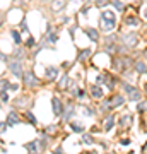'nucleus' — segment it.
Segmentation results:
<instances>
[{
    "mask_svg": "<svg viewBox=\"0 0 147 154\" xmlns=\"http://www.w3.org/2000/svg\"><path fill=\"white\" fill-rule=\"evenodd\" d=\"M99 24H101V29H103L104 33L113 31L115 26H116V14L111 12V10H104V12L101 14V17H99Z\"/></svg>",
    "mask_w": 147,
    "mask_h": 154,
    "instance_id": "nucleus-1",
    "label": "nucleus"
},
{
    "mask_svg": "<svg viewBox=\"0 0 147 154\" xmlns=\"http://www.w3.org/2000/svg\"><path fill=\"white\" fill-rule=\"evenodd\" d=\"M122 87H123V91H125V94H127L128 99H132V101H140L142 99V93L139 91V87H134V86H130L127 82Z\"/></svg>",
    "mask_w": 147,
    "mask_h": 154,
    "instance_id": "nucleus-2",
    "label": "nucleus"
},
{
    "mask_svg": "<svg viewBox=\"0 0 147 154\" xmlns=\"http://www.w3.org/2000/svg\"><path fill=\"white\" fill-rule=\"evenodd\" d=\"M123 43H125V46H128V48H134V46L139 43V36H137V33L125 34V36H123Z\"/></svg>",
    "mask_w": 147,
    "mask_h": 154,
    "instance_id": "nucleus-3",
    "label": "nucleus"
},
{
    "mask_svg": "<svg viewBox=\"0 0 147 154\" xmlns=\"http://www.w3.org/2000/svg\"><path fill=\"white\" fill-rule=\"evenodd\" d=\"M9 69H10V72L15 75V77H21L22 75V65H21V62H9Z\"/></svg>",
    "mask_w": 147,
    "mask_h": 154,
    "instance_id": "nucleus-4",
    "label": "nucleus"
},
{
    "mask_svg": "<svg viewBox=\"0 0 147 154\" xmlns=\"http://www.w3.org/2000/svg\"><path fill=\"white\" fill-rule=\"evenodd\" d=\"M123 24H127V26H139L140 24V19H139V15L130 14V15H125L123 17Z\"/></svg>",
    "mask_w": 147,
    "mask_h": 154,
    "instance_id": "nucleus-5",
    "label": "nucleus"
},
{
    "mask_svg": "<svg viewBox=\"0 0 147 154\" xmlns=\"http://www.w3.org/2000/svg\"><path fill=\"white\" fill-rule=\"evenodd\" d=\"M51 106H53V113H55L57 117H60V115L63 113V108H62V103H60L58 98H51Z\"/></svg>",
    "mask_w": 147,
    "mask_h": 154,
    "instance_id": "nucleus-6",
    "label": "nucleus"
},
{
    "mask_svg": "<svg viewBox=\"0 0 147 154\" xmlns=\"http://www.w3.org/2000/svg\"><path fill=\"white\" fill-rule=\"evenodd\" d=\"M24 82H26V86H38V79L34 77L33 72H26L24 74Z\"/></svg>",
    "mask_w": 147,
    "mask_h": 154,
    "instance_id": "nucleus-7",
    "label": "nucleus"
},
{
    "mask_svg": "<svg viewBox=\"0 0 147 154\" xmlns=\"http://www.w3.org/2000/svg\"><path fill=\"white\" fill-rule=\"evenodd\" d=\"M91 98L94 99H103V89L99 87V84H94L91 87Z\"/></svg>",
    "mask_w": 147,
    "mask_h": 154,
    "instance_id": "nucleus-8",
    "label": "nucleus"
},
{
    "mask_svg": "<svg viewBox=\"0 0 147 154\" xmlns=\"http://www.w3.org/2000/svg\"><path fill=\"white\" fill-rule=\"evenodd\" d=\"M84 33H86V34H87L94 43H98V39H99V33H98V29H94V27H86Z\"/></svg>",
    "mask_w": 147,
    "mask_h": 154,
    "instance_id": "nucleus-9",
    "label": "nucleus"
},
{
    "mask_svg": "<svg viewBox=\"0 0 147 154\" xmlns=\"http://www.w3.org/2000/svg\"><path fill=\"white\" fill-rule=\"evenodd\" d=\"M123 101H125V98L123 96H113V99H108V103H110V108H116V106H120V105H123Z\"/></svg>",
    "mask_w": 147,
    "mask_h": 154,
    "instance_id": "nucleus-10",
    "label": "nucleus"
},
{
    "mask_svg": "<svg viewBox=\"0 0 147 154\" xmlns=\"http://www.w3.org/2000/svg\"><path fill=\"white\" fill-rule=\"evenodd\" d=\"M45 74H46V77H48L50 81H53V79H57V75H58V69H57V67H48Z\"/></svg>",
    "mask_w": 147,
    "mask_h": 154,
    "instance_id": "nucleus-11",
    "label": "nucleus"
},
{
    "mask_svg": "<svg viewBox=\"0 0 147 154\" xmlns=\"http://www.w3.org/2000/svg\"><path fill=\"white\" fill-rule=\"evenodd\" d=\"M17 122H19L17 113H15V111H10V113H9V118H7V125H10V127H12V125H15Z\"/></svg>",
    "mask_w": 147,
    "mask_h": 154,
    "instance_id": "nucleus-12",
    "label": "nucleus"
},
{
    "mask_svg": "<svg viewBox=\"0 0 147 154\" xmlns=\"http://www.w3.org/2000/svg\"><path fill=\"white\" fill-rule=\"evenodd\" d=\"M135 72L137 74H147V67L144 62H137L135 63Z\"/></svg>",
    "mask_w": 147,
    "mask_h": 154,
    "instance_id": "nucleus-13",
    "label": "nucleus"
},
{
    "mask_svg": "<svg viewBox=\"0 0 147 154\" xmlns=\"http://www.w3.org/2000/svg\"><path fill=\"white\" fill-rule=\"evenodd\" d=\"M63 7H65V0H53V3H51L53 10H62Z\"/></svg>",
    "mask_w": 147,
    "mask_h": 154,
    "instance_id": "nucleus-14",
    "label": "nucleus"
},
{
    "mask_svg": "<svg viewBox=\"0 0 147 154\" xmlns=\"http://www.w3.org/2000/svg\"><path fill=\"white\" fill-rule=\"evenodd\" d=\"M115 127V117H108L104 122V130H111Z\"/></svg>",
    "mask_w": 147,
    "mask_h": 154,
    "instance_id": "nucleus-15",
    "label": "nucleus"
},
{
    "mask_svg": "<svg viewBox=\"0 0 147 154\" xmlns=\"http://www.w3.org/2000/svg\"><path fill=\"white\" fill-rule=\"evenodd\" d=\"M130 123H132V115H125L120 122V125H123V127H130Z\"/></svg>",
    "mask_w": 147,
    "mask_h": 154,
    "instance_id": "nucleus-16",
    "label": "nucleus"
},
{
    "mask_svg": "<svg viewBox=\"0 0 147 154\" xmlns=\"http://www.w3.org/2000/svg\"><path fill=\"white\" fill-rule=\"evenodd\" d=\"M146 110H147V101H140L137 105V111L139 113H146Z\"/></svg>",
    "mask_w": 147,
    "mask_h": 154,
    "instance_id": "nucleus-17",
    "label": "nucleus"
},
{
    "mask_svg": "<svg viewBox=\"0 0 147 154\" xmlns=\"http://www.w3.org/2000/svg\"><path fill=\"white\" fill-rule=\"evenodd\" d=\"M57 39H58V34H57V33H53V31L50 29V31H48V41H50V43H55Z\"/></svg>",
    "mask_w": 147,
    "mask_h": 154,
    "instance_id": "nucleus-18",
    "label": "nucleus"
},
{
    "mask_svg": "<svg viewBox=\"0 0 147 154\" xmlns=\"http://www.w3.org/2000/svg\"><path fill=\"white\" fill-rule=\"evenodd\" d=\"M70 129H72L74 132H84V127H82L80 123H75V122H74V123H70Z\"/></svg>",
    "mask_w": 147,
    "mask_h": 154,
    "instance_id": "nucleus-19",
    "label": "nucleus"
},
{
    "mask_svg": "<svg viewBox=\"0 0 147 154\" xmlns=\"http://www.w3.org/2000/svg\"><path fill=\"white\" fill-rule=\"evenodd\" d=\"M80 113H82V115H86V117H92V115H94V113H92L87 106H80Z\"/></svg>",
    "mask_w": 147,
    "mask_h": 154,
    "instance_id": "nucleus-20",
    "label": "nucleus"
},
{
    "mask_svg": "<svg viewBox=\"0 0 147 154\" xmlns=\"http://www.w3.org/2000/svg\"><path fill=\"white\" fill-rule=\"evenodd\" d=\"M10 34H12V38H14V41H15V45H19V43H21V36H19V33L12 29V31H10Z\"/></svg>",
    "mask_w": 147,
    "mask_h": 154,
    "instance_id": "nucleus-21",
    "label": "nucleus"
},
{
    "mask_svg": "<svg viewBox=\"0 0 147 154\" xmlns=\"http://www.w3.org/2000/svg\"><path fill=\"white\" fill-rule=\"evenodd\" d=\"M87 55H89V50H82V51L79 53V60H80V62H84V60L87 58Z\"/></svg>",
    "mask_w": 147,
    "mask_h": 154,
    "instance_id": "nucleus-22",
    "label": "nucleus"
},
{
    "mask_svg": "<svg viewBox=\"0 0 147 154\" xmlns=\"http://www.w3.org/2000/svg\"><path fill=\"white\" fill-rule=\"evenodd\" d=\"M26 118H27V120H29L33 125H36V118H34V115H33L31 111H26Z\"/></svg>",
    "mask_w": 147,
    "mask_h": 154,
    "instance_id": "nucleus-23",
    "label": "nucleus"
},
{
    "mask_svg": "<svg viewBox=\"0 0 147 154\" xmlns=\"http://www.w3.org/2000/svg\"><path fill=\"white\" fill-rule=\"evenodd\" d=\"M34 45H36V43H34V38H33V36H29V38L26 39V46H29V48H33Z\"/></svg>",
    "mask_w": 147,
    "mask_h": 154,
    "instance_id": "nucleus-24",
    "label": "nucleus"
},
{
    "mask_svg": "<svg viewBox=\"0 0 147 154\" xmlns=\"http://www.w3.org/2000/svg\"><path fill=\"white\" fill-rule=\"evenodd\" d=\"M67 81H69V77H67V75H63V79L60 81V84H58V87H60V89H65V86H67Z\"/></svg>",
    "mask_w": 147,
    "mask_h": 154,
    "instance_id": "nucleus-25",
    "label": "nucleus"
},
{
    "mask_svg": "<svg viewBox=\"0 0 147 154\" xmlns=\"http://www.w3.org/2000/svg\"><path fill=\"white\" fill-rule=\"evenodd\" d=\"M74 115V106H69L67 108V115H65V120H70V117Z\"/></svg>",
    "mask_w": 147,
    "mask_h": 154,
    "instance_id": "nucleus-26",
    "label": "nucleus"
},
{
    "mask_svg": "<svg viewBox=\"0 0 147 154\" xmlns=\"http://www.w3.org/2000/svg\"><path fill=\"white\" fill-rule=\"evenodd\" d=\"M82 141H84L86 144H94V139H92L91 135H84V137H82Z\"/></svg>",
    "mask_w": 147,
    "mask_h": 154,
    "instance_id": "nucleus-27",
    "label": "nucleus"
},
{
    "mask_svg": "<svg viewBox=\"0 0 147 154\" xmlns=\"http://www.w3.org/2000/svg\"><path fill=\"white\" fill-rule=\"evenodd\" d=\"M26 149H27V151H33V153H36V142H31V144H27V146H26Z\"/></svg>",
    "mask_w": 147,
    "mask_h": 154,
    "instance_id": "nucleus-28",
    "label": "nucleus"
},
{
    "mask_svg": "<svg viewBox=\"0 0 147 154\" xmlns=\"http://www.w3.org/2000/svg\"><path fill=\"white\" fill-rule=\"evenodd\" d=\"M113 5H115L118 10H122V9H123V3H122L120 0H113Z\"/></svg>",
    "mask_w": 147,
    "mask_h": 154,
    "instance_id": "nucleus-29",
    "label": "nucleus"
},
{
    "mask_svg": "<svg viewBox=\"0 0 147 154\" xmlns=\"http://www.w3.org/2000/svg\"><path fill=\"white\" fill-rule=\"evenodd\" d=\"M9 87V82L7 81H0V91H5Z\"/></svg>",
    "mask_w": 147,
    "mask_h": 154,
    "instance_id": "nucleus-30",
    "label": "nucleus"
},
{
    "mask_svg": "<svg viewBox=\"0 0 147 154\" xmlns=\"http://www.w3.org/2000/svg\"><path fill=\"white\" fill-rule=\"evenodd\" d=\"M104 82V75H98L96 77V84H103Z\"/></svg>",
    "mask_w": 147,
    "mask_h": 154,
    "instance_id": "nucleus-31",
    "label": "nucleus"
},
{
    "mask_svg": "<svg viewBox=\"0 0 147 154\" xmlns=\"http://www.w3.org/2000/svg\"><path fill=\"white\" fill-rule=\"evenodd\" d=\"M77 96H79V99H84V98H86V93H84L82 89H79V91H77Z\"/></svg>",
    "mask_w": 147,
    "mask_h": 154,
    "instance_id": "nucleus-32",
    "label": "nucleus"
},
{
    "mask_svg": "<svg viewBox=\"0 0 147 154\" xmlns=\"http://www.w3.org/2000/svg\"><path fill=\"white\" fill-rule=\"evenodd\" d=\"M0 99H2V103H7V101H9V96H7L5 93H2V94H0Z\"/></svg>",
    "mask_w": 147,
    "mask_h": 154,
    "instance_id": "nucleus-33",
    "label": "nucleus"
},
{
    "mask_svg": "<svg viewBox=\"0 0 147 154\" xmlns=\"http://www.w3.org/2000/svg\"><path fill=\"white\" fill-rule=\"evenodd\" d=\"M120 142H122V144H123V146H128V144H130V139H122V141H120Z\"/></svg>",
    "mask_w": 147,
    "mask_h": 154,
    "instance_id": "nucleus-34",
    "label": "nucleus"
},
{
    "mask_svg": "<svg viewBox=\"0 0 147 154\" xmlns=\"http://www.w3.org/2000/svg\"><path fill=\"white\" fill-rule=\"evenodd\" d=\"M5 125H7V123H0V132H3V130H5Z\"/></svg>",
    "mask_w": 147,
    "mask_h": 154,
    "instance_id": "nucleus-35",
    "label": "nucleus"
},
{
    "mask_svg": "<svg viewBox=\"0 0 147 154\" xmlns=\"http://www.w3.org/2000/svg\"><path fill=\"white\" fill-rule=\"evenodd\" d=\"M146 17H147V10H146Z\"/></svg>",
    "mask_w": 147,
    "mask_h": 154,
    "instance_id": "nucleus-36",
    "label": "nucleus"
},
{
    "mask_svg": "<svg viewBox=\"0 0 147 154\" xmlns=\"http://www.w3.org/2000/svg\"><path fill=\"white\" fill-rule=\"evenodd\" d=\"M146 57H147V53H146Z\"/></svg>",
    "mask_w": 147,
    "mask_h": 154,
    "instance_id": "nucleus-37",
    "label": "nucleus"
}]
</instances>
